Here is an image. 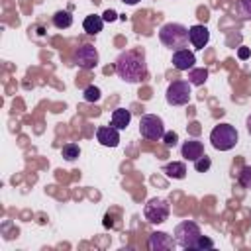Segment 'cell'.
<instances>
[{"mask_svg":"<svg viewBox=\"0 0 251 251\" xmlns=\"http://www.w3.org/2000/svg\"><path fill=\"white\" fill-rule=\"evenodd\" d=\"M245 126H247V131L251 133V114L247 116V122H245Z\"/></svg>","mask_w":251,"mask_h":251,"instance_id":"obj_29","label":"cell"},{"mask_svg":"<svg viewBox=\"0 0 251 251\" xmlns=\"http://www.w3.org/2000/svg\"><path fill=\"white\" fill-rule=\"evenodd\" d=\"M98 61H100V55H98L96 47H92V45H80L75 51V65L84 71L94 69L98 65Z\"/></svg>","mask_w":251,"mask_h":251,"instance_id":"obj_8","label":"cell"},{"mask_svg":"<svg viewBox=\"0 0 251 251\" xmlns=\"http://www.w3.org/2000/svg\"><path fill=\"white\" fill-rule=\"evenodd\" d=\"M139 133H141V137H145L149 141H159L165 135V124L159 116L145 114L139 118Z\"/></svg>","mask_w":251,"mask_h":251,"instance_id":"obj_5","label":"cell"},{"mask_svg":"<svg viewBox=\"0 0 251 251\" xmlns=\"http://www.w3.org/2000/svg\"><path fill=\"white\" fill-rule=\"evenodd\" d=\"M210 167H212V159H210L208 155H202L200 159L194 161V169H196L198 173H206V171H210Z\"/></svg>","mask_w":251,"mask_h":251,"instance_id":"obj_23","label":"cell"},{"mask_svg":"<svg viewBox=\"0 0 251 251\" xmlns=\"http://www.w3.org/2000/svg\"><path fill=\"white\" fill-rule=\"evenodd\" d=\"M96 139L104 147H118L120 143V129L114 126H100L96 129Z\"/></svg>","mask_w":251,"mask_h":251,"instance_id":"obj_9","label":"cell"},{"mask_svg":"<svg viewBox=\"0 0 251 251\" xmlns=\"http://www.w3.org/2000/svg\"><path fill=\"white\" fill-rule=\"evenodd\" d=\"M163 141H165V145H167V147H175V145H176V141H178V135H176L175 131H165Z\"/></svg>","mask_w":251,"mask_h":251,"instance_id":"obj_24","label":"cell"},{"mask_svg":"<svg viewBox=\"0 0 251 251\" xmlns=\"http://www.w3.org/2000/svg\"><path fill=\"white\" fill-rule=\"evenodd\" d=\"M239 141V133L231 124H218L210 131V143L218 151H229Z\"/></svg>","mask_w":251,"mask_h":251,"instance_id":"obj_3","label":"cell"},{"mask_svg":"<svg viewBox=\"0 0 251 251\" xmlns=\"http://www.w3.org/2000/svg\"><path fill=\"white\" fill-rule=\"evenodd\" d=\"M175 245H176V241L165 231H155L149 235V249L151 251H169Z\"/></svg>","mask_w":251,"mask_h":251,"instance_id":"obj_11","label":"cell"},{"mask_svg":"<svg viewBox=\"0 0 251 251\" xmlns=\"http://www.w3.org/2000/svg\"><path fill=\"white\" fill-rule=\"evenodd\" d=\"M237 182H239L243 188H251V165L241 167V171H239V175H237Z\"/></svg>","mask_w":251,"mask_h":251,"instance_id":"obj_20","label":"cell"},{"mask_svg":"<svg viewBox=\"0 0 251 251\" xmlns=\"http://www.w3.org/2000/svg\"><path fill=\"white\" fill-rule=\"evenodd\" d=\"M120 2L127 4V6H135V4H137V2H141V0H120Z\"/></svg>","mask_w":251,"mask_h":251,"instance_id":"obj_28","label":"cell"},{"mask_svg":"<svg viewBox=\"0 0 251 251\" xmlns=\"http://www.w3.org/2000/svg\"><path fill=\"white\" fill-rule=\"evenodd\" d=\"M53 25H55L57 29H67V27H71V25H73V16H71V12H67V10L55 12V14H53Z\"/></svg>","mask_w":251,"mask_h":251,"instance_id":"obj_17","label":"cell"},{"mask_svg":"<svg viewBox=\"0 0 251 251\" xmlns=\"http://www.w3.org/2000/svg\"><path fill=\"white\" fill-rule=\"evenodd\" d=\"M82 98H84L86 102H98V100H100V88L94 86V84L86 86L84 92H82Z\"/></svg>","mask_w":251,"mask_h":251,"instance_id":"obj_22","label":"cell"},{"mask_svg":"<svg viewBox=\"0 0 251 251\" xmlns=\"http://www.w3.org/2000/svg\"><path fill=\"white\" fill-rule=\"evenodd\" d=\"M131 122V112L126 110V108H118L112 112V126L118 127V129H126Z\"/></svg>","mask_w":251,"mask_h":251,"instance_id":"obj_15","label":"cell"},{"mask_svg":"<svg viewBox=\"0 0 251 251\" xmlns=\"http://www.w3.org/2000/svg\"><path fill=\"white\" fill-rule=\"evenodd\" d=\"M159 39L165 47H169L173 51L186 49V45H188V27H184L182 24H176V22L165 24L159 29Z\"/></svg>","mask_w":251,"mask_h":251,"instance_id":"obj_2","label":"cell"},{"mask_svg":"<svg viewBox=\"0 0 251 251\" xmlns=\"http://www.w3.org/2000/svg\"><path fill=\"white\" fill-rule=\"evenodd\" d=\"M237 57H239V59H247V57H249V47H239Z\"/></svg>","mask_w":251,"mask_h":251,"instance_id":"obj_27","label":"cell"},{"mask_svg":"<svg viewBox=\"0 0 251 251\" xmlns=\"http://www.w3.org/2000/svg\"><path fill=\"white\" fill-rule=\"evenodd\" d=\"M180 155L186 159V161H196V159H200L202 155H204V145H202V141H198V139H188V141H184L182 143V147H180Z\"/></svg>","mask_w":251,"mask_h":251,"instance_id":"obj_13","label":"cell"},{"mask_svg":"<svg viewBox=\"0 0 251 251\" xmlns=\"http://www.w3.org/2000/svg\"><path fill=\"white\" fill-rule=\"evenodd\" d=\"M171 214V206L165 198H151L145 208H143V216L149 224H163Z\"/></svg>","mask_w":251,"mask_h":251,"instance_id":"obj_6","label":"cell"},{"mask_svg":"<svg viewBox=\"0 0 251 251\" xmlns=\"http://www.w3.org/2000/svg\"><path fill=\"white\" fill-rule=\"evenodd\" d=\"M235 10L241 20H251V0H237Z\"/></svg>","mask_w":251,"mask_h":251,"instance_id":"obj_21","label":"cell"},{"mask_svg":"<svg viewBox=\"0 0 251 251\" xmlns=\"http://www.w3.org/2000/svg\"><path fill=\"white\" fill-rule=\"evenodd\" d=\"M206 78H208V71L206 69H190L188 71V82L194 84V86L204 84Z\"/></svg>","mask_w":251,"mask_h":251,"instance_id":"obj_18","label":"cell"},{"mask_svg":"<svg viewBox=\"0 0 251 251\" xmlns=\"http://www.w3.org/2000/svg\"><path fill=\"white\" fill-rule=\"evenodd\" d=\"M188 41L192 43L194 49H204V47L208 45V41H210V31H208V27H206V25H200V24L188 27Z\"/></svg>","mask_w":251,"mask_h":251,"instance_id":"obj_10","label":"cell"},{"mask_svg":"<svg viewBox=\"0 0 251 251\" xmlns=\"http://www.w3.org/2000/svg\"><path fill=\"white\" fill-rule=\"evenodd\" d=\"M202 235L200 227L196 222H180L176 227H175V241L176 245H180L182 249H196V241L198 237Z\"/></svg>","mask_w":251,"mask_h":251,"instance_id":"obj_4","label":"cell"},{"mask_svg":"<svg viewBox=\"0 0 251 251\" xmlns=\"http://www.w3.org/2000/svg\"><path fill=\"white\" fill-rule=\"evenodd\" d=\"M61 155H63L65 161H75V159L80 155V147H78L76 143H67V145H63Z\"/></svg>","mask_w":251,"mask_h":251,"instance_id":"obj_19","label":"cell"},{"mask_svg":"<svg viewBox=\"0 0 251 251\" xmlns=\"http://www.w3.org/2000/svg\"><path fill=\"white\" fill-rule=\"evenodd\" d=\"M82 27H84V31H86L88 35H98V33L102 31V27H104V20H102V16L90 14V16L84 18Z\"/></svg>","mask_w":251,"mask_h":251,"instance_id":"obj_14","label":"cell"},{"mask_svg":"<svg viewBox=\"0 0 251 251\" xmlns=\"http://www.w3.org/2000/svg\"><path fill=\"white\" fill-rule=\"evenodd\" d=\"M163 173H165L169 178H176V180H180V178L186 176V165L180 163V161H173V163H169V165L163 167Z\"/></svg>","mask_w":251,"mask_h":251,"instance_id":"obj_16","label":"cell"},{"mask_svg":"<svg viewBox=\"0 0 251 251\" xmlns=\"http://www.w3.org/2000/svg\"><path fill=\"white\" fill-rule=\"evenodd\" d=\"M116 18H118V14H116L114 10H106V12L102 14V20H104V22H114Z\"/></svg>","mask_w":251,"mask_h":251,"instance_id":"obj_26","label":"cell"},{"mask_svg":"<svg viewBox=\"0 0 251 251\" xmlns=\"http://www.w3.org/2000/svg\"><path fill=\"white\" fill-rule=\"evenodd\" d=\"M212 247H214V241H212L210 237H204V235L198 237V241H196V249H212Z\"/></svg>","mask_w":251,"mask_h":251,"instance_id":"obj_25","label":"cell"},{"mask_svg":"<svg viewBox=\"0 0 251 251\" xmlns=\"http://www.w3.org/2000/svg\"><path fill=\"white\" fill-rule=\"evenodd\" d=\"M194 63H196V57L188 49H178L173 53V65L176 71H190L194 67Z\"/></svg>","mask_w":251,"mask_h":251,"instance_id":"obj_12","label":"cell"},{"mask_svg":"<svg viewBox=\"0 0 251 251\" xmlns=\"http://www.w3.org/2000/svg\"><path fill=\"white\" fill-rule=\"evenodd\" d=\"M116 75L129 84H137L145 80L147 76V63H145V53L143 49H127L122 51L116 59Z\"/></svg>","mask_w":251,"mask_h":251,"instance_id":"obj_1","label":"cell"},{"mask_svg":"<svg viewBox=\"0 0 251 251\" xmlns=\"http://www.w3.org/2000/svg\"><path fill=\"white\" fill-rule=\"evenodd\" d=\"M167 104L171 106H184L190 100V82L188 80H173L167 86Z\"/></svg>","mask_w":251,"mask_h":251,"instance_id":"obj_7","label":"cell"}]
</instances>
